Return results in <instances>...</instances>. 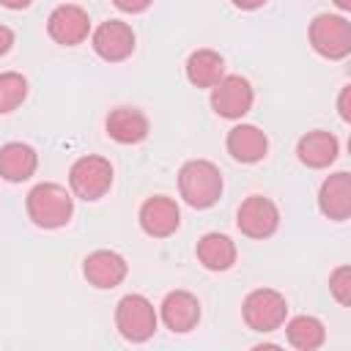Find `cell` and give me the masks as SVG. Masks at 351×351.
Masks as SVG:
<instances>
[{"mask_svg": "<svg viewBox=\"0 0 351 351\" xmlns=\"http://www.w3.org/2000/svg\"><path fill=\"white\" fill-rule=\"evenodd\" d=\"M178 192L192 208H208L222 195V173L208 159H189L178 170Z\"/></svg>", "mask_w": 351, "mask_h": 351, "instance_id": "obj_1", "label": "cell"}, {"mask_svg": "<svg viewBox=\"0 0 351 351\" xmlns=\"http://www.w3.org/2000/svg\"><path fill=\"white\" fill-rule=\"evenodd\" d=\"M74 214V197L60 184H36L27 192V217L44 230L63 228Z\"/></svg>", "mask_w": 351, "mask_h": 351, "instance_id": "obj_2", "label": "cell"}, {"mask_svg": "<svg viewBox=\"0 0 351 351\" xmlns=\"http://www.w3.org/2000/svg\"><path fill=\"white\" fill-rule=\"evenodd\" d=\"M241 315H244V324L255 332H274L285 324V315H288V302L280 291L274 288H255L247 293L244 304H241Z\"/></svg>", "mask_w": 351, "mask_h": 351, "instance_id": "obj_3", "label": "cell"}, {"mask_svg": "<svg viewBox=\"0 0 351 351\" xmlns=\"http://www.w3.org/2000/svg\"><path fill=\"white\" fill-rule=\"evenodd\" d=\"M310 44L321 58L343 60L351 52V25L340 14H318L310 22Z\"/></svg>", "mask_w": 351, "mask_h": 351, "instance_id": "obj_4", "label": "cell"}, {"mask_svg": "<svg viewBox=\"0 0 351 351\" xmlns=\"http://www.w3.org/2000/svg\"><path fill=\"white\" fill-rule=\"evenodd\" d=\"M71 192L82 200H99L112 186V165L104 156H80L69 170Z\"/></svg>", "mask_w": 351, "mask_h": 351, "instance_id": "obj_5", "label": "cell"}, {"mask_svg": "<svg viewBox=\"0 0 351 351\" xmlns=\"http://www.w3.org/2000/svg\"><path fill=\"white\" fill-rule=\"evenodd\" d=\"M115 326L129 343H145L156 332V310L143 293H126L115 307Z\"/></svg>", "mask_w": 351, "mask_h": 351, "instance_id": "obj_6", "label": "cell"}, {"mask_svg": "<svg viewBox=\"0 0 351 351\" xmlns=\"http://www.w3.org/2000/svg\"><path fill=\"white\" fill-rule=\"evenodd\" d=\"M252 101H255L252 85L241 74H228L217 85H211V107L219 118L239 121L252 110Z\"/></svg>", "mask_w": 351, "mask_h": 351, "instance_id": "obj_7", "label": "cell"}, {"mask_svg": "<svg viewBox=\"0 0 351 351\" xmlns=\"http://www.w3.org/2000/svg\"><path fill=\"white\" fill-rule=\"evenodd\" d=\"M236 225L250 239H269L280 228V211L269 197L250 195L236 211Z\"/></svg>", "mask_w": 351, "mask_h": 351, "instance_id": "obj_8", "label": "cell"}, {"mask_svg": "<svg viewBox=\"0 0 351 351\" xmlns=\"http://www.w3.org/2000/svg\"><path fill=\"white\" fill-rule=\"evenodd\" d=\"M47 33L52 41L63 44V47H77L88 38L90 33V16L82 5H74V3H63L58 5L49 19H47Z\"/></svg>", "mask_w": 351, "mask_h": 351, "instance_id": "obj_9", "label": "cell"}, {"mask_svg": "<svg viewBox=\"0 0 351 351\" xmlns=\"http://www.w3.org/2000/svg\"><path fill=\"white\" fill-rule=\"evenodd\" d=\"M90 44L101 60L121 63L134 52V30L121 19H107L93 30Z\"/></svg>", "mask_w": 351, "mask_h": 351, "instance_id": "obj_10", "label": "cell"}, {"mask_svg": "<svg viewBox=\"0 0 351 351\" xmlns=\"http://www.w3.org/2000/svg\"><path fill=\"white\" fill-rule=\"evenodd\" d=\"M181 225V211L173 197L154 195L140 206V228L154 236V239H167L178 230Z\"/></svg>", "mask_w": 351, "mask_h": 351, "instance_id": "obj_11", "label": "cell"}, {"mask_svg": "<svg viewBox=\"0 0 351 351\" xmlns=\"http://www.w3.org/2000/svg\"><path fill=\"white\" fill-rule=\"evenodd\" d=\"M129 263L112 250H96L82 261V274L93 288H115L126 280Z\"/></svg>", "mask_w": 351, "mask_h": 351, "instance_id": "obj_12", "label": "cell"}, {"mask_svg": "<svg viewBox=\"0 0 351 351\" xmlns=\"http://www.w3.org/2000/svg\"><path fill=\"white\" fill-rule=\"evenodd\" d=\"M162 321L170 332L176 335H186L197 326L200 321V302L195 293L189 291H170L165 299H162Z\"/></svg>", "mask_w": 351, "mask_h": 351, "instance_id": "obj_13", "label": "cell"}, {"mask_svg": "<svg viewBox=\"0 0 351 351\" xmlns=\"http://www.w3.org/2000/svg\"><path fill=\"white\" fill-rule=\"evenodd\" d=\"M318 208L324 217L335 222H346L351 217V176L346 170L332 173L318 189Z\"/></svg>", "mask_w": 351, "mask_h": 351, "instance_id": "obj_14", "label": "cell"}, {"mask_svg": "<svg viewBox=\"0 0 351 351\" xmlns=\"http://www.w3.org/2000/svg\"><path fill=\"white\" fill-rule=\"evenodd\" d=\"M337 151H340V143L332 132H324V129H313L307 134L299 137L296 143V156L302 165L313 167V170H324L329 167L335 159H337Z\"/></svg>", "mask_w": 351, "mask_h": 351, "instance_id": "obj_15", "label": "cell"}, {"mask_svg": "<svg viewBox=\"0 0 351 351\" xmlns=\"http://www.w3.org/2000/svg\"><path fill=\"white\" fill-rule=\"evenodd\" d=\"M107 134L121 145H134L148 137V118L137 107H115L107 115Z\"/></svg>", "mask_w": 351, "mask_h": 351, "instance_id": "obj_16", "label": "cell"}, {"mask_svg": "<svg viewBox=\"0 0 351 351\" xmlns=\"http://www.w3.org/2000/svg\"><path fill=\"white\" fill-rule=\"evenodd\" d=\"M228 154L236 159V162H244V165H252V162H261L269 151V137L252 126V123H239L228 132Z\"/></svg>", "mask_w": 351, "mask_h": 351, "instance_id": "obj_17", "label": "cell"}, {"mask_svg": "<svg viewBox=\"0 0 351 351\" xmlns=\"http://www.w3.org/2000/svg\"><path fill=\"white\" fill-rule=\"evenodd\" d=\"M38 167V154L27 143H5L0 145V178L19 184L27 181Z\"/></svg>", "mask_w": 351, "mask_h": 351, "instance_id": "obj_18", "label": "cell"}, {"mask_svg": "<svg viewBox=\"0 0 351 351\" xmlns=\"http://www.w3.org/2000/svg\"><path fill=\"white\" fill-rule=\"evenodd\" d=\"M195 255L208 271H228L236 263V244L225 233H206L197 239Z\"/></svg>", "mask_w": 351, "mask_h": 351, "instance_id": "obj_19", "label": "cell"}, {"mask_svg": "<svg viewBox=\"0 0 351 351\" xmlns=\"http://www.w3.org/2000/svg\"><path fill=\"white\" fill-rule=\"evenodd\" d=\"M225 77V60L214 49H195L186 58V80L197 88H211Z\"/></svg>", "mask_w": 351, "mask_h": 351, "instance_id": "obj_20", "label": "cell"}, {"mask_svg": "<svg viewBox=\"0 0 351 351\" xmlns=\"http://www.w3.org/2000/svg\"><path fill=\"white\" fill-rule=\"evenodd\" d=\"M285 335H288V343L299 351H315L324 346L326 340V329L324 324L315 318V315H296L285 324Z\"/></svg>", "mask_w": 351, "mask_h": 351, "instance_id": "obj_21", "label": "cell"}, {"mask_svg": "<svg viewBox=\"0 0 351 351\" xmlns=\"http://www.w3.org/2000/svg\"><path fill=\"white\" fill-rule=\"evenodd\" d=\"M27 96V80L19 71H3L0 74V115L14 112Z\"/></svg>", "mask_w": 351, "mask_h": 351, "instance_id": "obj_22", "label": "cell"}, {"mask_svg": "<svg viewBox=\"0 0 351 351\" xmlns=\"http://www.w3.org/2000/svg\"><path fill=\"white\" fill-rule=\"evenodd\" d=\"M329 291H332V296H335L343 307L351 304V269H348V266H337V269L329 274Z\"/></svg>", "mask_w": 351, "mask_h": 351, "instance_id": "obj_23", "label": "cell"}, {"mask_svg": "<svg viewBox=\"0 0 351 351\" xmlns=\"http://www.w3.org/2000/svg\"><path fill=\"white\" fill-rule=\"evenodd\" d=\"M151 3H154V0H112V5H115L118 11H123V14H140V11H145Z\"/></svg>", "mask_w": 351, "mask_h": 351, "instance_id": "obj_24", "label": "cell"}, {"mask_svg": "<svg viewBox=\"0 0 351 351\" xmlns=\"http://www.w3.org/2000/svg\"><path fill=\"white\" fill-rule=\"evenodd\" d=\"M11 47H14V30L5 27V25H0V58H3Z\"/></svg>", "mask_w": 351, "mask_h": 351, "instance_id": "obj_25", "label": "cell"}, {"mask_svg": "<svg viewBox=\"0 0 351 351\" xmlns=\"http://www.w3.org/2000/svg\"><path fill=\"white\" fill-rule=\"evenodd\" d=\"M348 96H351V85H346V88L340 90V101H337V107H340V118H343V121H351V110H348Z\"/></svg>", "mask_w": 351, "mask_h": 351, "instance_id": "obj_26", "label": "cell"}, {"mask_svg": "<svg viewBox=\"0 0 351 351\" xmlns=\"http://www.w3.org/2000/svg\"><path fill=\"white\" fill-rule=\"evenodd\" d=\"M236 8H241V11H255V8H261L266 0H230Z\"/></svg>", "mask_w": 351, "mask_h": 351, "instance_id": "obj_27", "label": "cell"}, {"mask_svg": "<svg viewBox=\"0 0 351 351\" xmlns=\"http://www.w3.org/2000/svg\"><path fill=\"white\" fill-rule=\"evenodd\" d=\"M33 0H0V5L3 8H11V11H22V8H27Z\"/></svg>", "mask_w": 351, "mask_h": 351, "instance_id": "obj_28", "label": "cell"}, {"mask_svg": "<svg viewBox=\"0 0 351 351\" xmlns=\"http://www.w3.org/2000/svg\"><path fill=\"white\" fill-rule=\"evenodd\" d=\"M335 5H337L340 11H351V0H335Z\"/></svg>", "mask_w": 351, "mask_h": 351, "instance_id": "obj_29", "label": "cell"}]
</instances>
